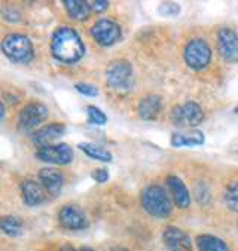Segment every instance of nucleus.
I'll return each instance as SVG.
<instances>
[{
  "label": "nucleus",
  "mask_w": 238,
  "mask_h": 251,
  "mask_svg": "<svg viewBox=\"0 0 238 251\" xmlns=\"http://www.w3.org/2000/svg\"><path fill=\"white\" fill-rule=\"evenodd\" d=\"M51 52L55 60L73 64L85 54V45L79 34L70 27H60L54 31L51 39Z\"/></svg>",
  "instance_id": "nucleus-1"
},
{
  "label": "nucleus",
  "mask_w": 238,
  "mask_h": 251,
  "mask_svg": "<svg viewBox=\"0 0 238 251\" xmlns=\"http://www.w3.org/2000/svg\"><path fill=\"white\" fill-rule=\"evenodd\" d=\"M141 204H143V208L154 217H167L171 214V210H173V204L168 196V192L158 184L148 186L143 190Z\"/></svg>",
  "instance_id": "nucleus-2"
},
{
  "label": "nucleus",
  "mask_w": 238,
  "mask_h": 251,
  "mask_svg": "<svg viewBox=\"0 0 238 251\" xmlns=\"http://www.w3.org/2000/svg\"><path fill=\"white\" fill-rule=\"evenodd\" d=\"M2 49L5 55L14 61V63H20V64H26L30 63L33 60V45L30 42V39L24 34H8L3 42H2Z\"/></svg>",
  "instance_id": "nucleus-3"
},
{
  "label": "nucleus",
  "mask_w": 238,
  "mask_h": 251,
  "mask_svg": "<svg viewBox=\"0 0 238 251\" xmlns=\"http://www.w3.org/2000/svg\"><path fill=\"white\" fill-rule=\"evenodd\" d=\"M183 57L190 69L201 70L207 67L212 60V49L204 39H194L186 45Z\"/></svg>",
  "instance_id": "nucleus-4"
},
{
  "label": "nucleus",
  "mask_w": 238,
  "mask_h": 251,
  "mask_svg": "<svg viewBox=\"0 0 238 251\" xmlns=\"http://www.w3.org/2000/svg\"><path fill=\"white\" fill-rule=\"evenodd\" d=\"M106 80L116 91H128L132 86L131 64L125 60L112 63L106 72Z\"/></svg>",
  "instance_id": "nucleus-5"
},
{
  "label": "nucleus",
  "mask_w": 238,
  "mask_h": 251,
  "mask_svg": "<svg viewBox=\"0 0 238 251\" xmlns=\"http://www.w3.org/2000/svg\"><path fill=\"white\" fill-rule=\"evenodd\" d=\"M37 159L48 162V164H55V165H67L73 159V150L69 144L60 143V144H50L39 147L36 152Z\"/></svg>",
  "instance_id": "nucleus-6"
},
{
  "label": "nucleus",
  "mask_w": 238,
  "mask_h": 251,
  "mask_svg": "<svg viewBox=\"0 0 238 251\" xmlns=\"http://www.w3.org/2000/svg\"><path fill=\"white\" fill-rule=\"evenodd\" d=\"M203 119L204 112L194 101H189L183 106H176L171 110V121L177 126H197L203 122Z\"/></svg>",
  "instance_id": "nucleus-7"
},
{
  "label": "nucleus",
  "mask_w": 238,
  "mask_h": 251,
  "mask_svg": "<svg viewBox=\"0 0 238 251\" xmlns=\"http://www.w3.org/2000/svg\"><path fill=\"white\" fill-rule=\"evenodd\" d=\"M48 118V109L43 104H27L18 116V128L21 132H31L40 122Z\"/></svg>",
  "instance_id": "nucleus-8"
},
{
  "label": "nucleus",
  "mask_w": 238,
  "mask_h": 251,
  "mask_svg": "<svg viewBox=\"0 0 238 251\" xmlns=\"http://www.w3.org/2000/svg\"><path fill=\"white\" fill-rule=\"evenodd\" d=\"M91 36L102 46H110L121 39V27L112 20H100L91 27Z\"/></svg>",
  "instance_id": "nucleus-9"
},
{
  "label": "nucleus",
  "mask_w": 238,
  "mask_h": 251,
  "mask_svg": "<svg viewBox=\"0 0 238 251\" xmlns=\"http://www.w3.org/2000/svg\"><path fill=\"white\" fill-rule=\"evenodd\" d=\"M217 48L220 57L228 63L238 61V34L225 27L219 30L217 34Z\"/></svg>",
  "instance_id": "nucleus-10"
},
{
  "label": "nucleus",
  "mask_w": 238,
  "mask_h": 251,
  "mask_svg": "<svg viewBox=\"0 0 238 251\" xmlns=\"http://www.w3.org/2000/svg\"><path fill=\"white\" fill-rule=\"evenodd\" d=\"M60 225L69 230H83L88 227V219L85 213L76 205H64L58 213Z\"/></svg>",
  "instance_id": "nucleus-11"
},
{
  "label": "nucleus",
  "mask_w": 238,
  "mask_h": 251,
  "mask_svg": "<svg viewBox=\"0 0 238 251\" xmlns=\"http://www.w3.org/2000/svg\"><path fill=\"white\" fill-rule=\"evenodd\" d=\"M164 242L168 251H192L190 238L174 226H168L164 230Z\"/></svg>",
  "instance_id": "nucleus-12"
},
{
  "label": "nucleus",
  "mask_w": 238,
  "mask_h": 251,
  "mask_svg": "<svg viewBox=\"0 0 238 251\" xmlns=\"http://www.w3.org/2000/svg\"><path fill=\"white\" fill-rule=\"evenodd\" d=\"M167 187L170 195L173 196L174 204L179 208H187L190 205V193L187 190V187L185 186V183L176 177V176H168L167 177Z\"/></svg>",
  "instance_id": "nucleus-13"
},
{
  "label": "nucleus",
  "mask_w": 238,
  "mask_h": 251,
  "mask_svg": "<svg viewBox=\"0 0 238 251\" xmlns=\"http://www.w3.org/2000/svg\"><path fill=\"white\" fill-rule=\"evenodd\" d=\"M64 132H66L64 124L54 122V124H50V125H45V126H42L40 129H37L33 134V143L39 144L40 147L50 146L53 141L60 138Z\"/></svg>",
  "instance_id": "nucleus-14"
},
{
  "label": "nucleus",
  "mask_w": 238,
  "mask_h": 251,
  "mask_svg": "<svg viewBox=\"0 0 238 251\" xmlns=\"http://www.w3.org/2000/svg\"><path fill=\"white\" fill-rule=\"evenodd\" d=\"M161 107H162V100L159 95H155V94H151V95H146L140 100L138 103V107H137V112H138V116L145 121H152L155 119L159 112H161Z\"/></svg>",
  "instance_id": "nucleus-15"
},
{
  "label": "nucleus",
  "mask_w": 238,
  "mask_h": 251,
  "mask_svg": "<svg viewBox=\"0 0 238 251\" xmlns=\"http://www.w3.org/2000/svg\"><path fill=\"white\" fill-rule=\"evenodd\" d=\"M39 180L51 195H58L64 184V177L55 168H43L39 173Z\"/></svg>",
  "instance_id": "nucleus-16"
},
{
  "label": "nucleus",
  "mask_w": 238,
  "mask_h": 251,
  "mask_svg": "<svg viewBox=\"0 0 238 251\" xmlns=\"http://www.w3.org/2000/svg\"><path fill=\"white\" fill-rule=\"evenodd\" d=\"M21 192H23V201L24 204L28 207H37L45 202V192L40 187L39 183L33 180H27L21 184Z\"/></svg>",
  "instance_id": "nucleus-17"
},
{
  "label": "nucleus",
  "mask_w": 238,
  "mask_h": 251,
  "mask_svg": "<svg viewBox=\"0 0 238 251\" xmlns=\"http://www.w3.org/2000/svg\"><path fill=\"white\" fill-rule=\"evenodd\" d=\"M64 6L67 14L78 21H85L91 15V6L88 2L82 0H64Z\"/></svg>",
  "instance_id": "nucleus-18"
},
{
  "label": "nucleus",
  "mask_w": 238,
  "mask_h": 251,
  "mask_svg": "<svg viewBox=\"0 0 238 251\" xmlns=\"http://www.w3.org/2000/svg\"><path fill=\"white\" fill-rule=\"evenodd\" d=\"M197 245L200 251H229V247L226 245V242L213 235L197 236Z\"/></svg>",
  "instance_id": "nucleus-19"
},
{
  "label": "nucleus",
  "mask_w": 238,
  "mask_h": 251,
  "mask_svg": "<svg viewBox=\"0 0 238 251\" xmlns=\"http://www.w3.org/2000/svg\"><path fill=\"white\" fill-rule=\"evenodd\" d=\"M204 143V134L200 131H194L190 134H179L174 132L171 135V146L183 147V146H201Z\"/></svg>",
  "instance_id": "nucleus-20"
},
{
  "label": "nucleus",
  "mask_w": 238,
  "mask_h": 251,
  "mask_svg": "<svg viewBox=\"0 0 238 251\" xmlns=\"http://www.w3.org/2000/svg\"><path fill=\"white\" fill-rule=\"evenodd\" d=\"M78 147L85 152L89 158L92 159H97V161H102V162H112L113 156L109 150L97 146V144H92V143H79Z\"/></svg>",
  "instance_id": "nucleus-21"
},
{
  "label": "nucleus",
  "mask_w": 238,
  "mask_h": 251,
  "mask_svg": "<svg viewBox=\"0 0 238 251\" xmlns=\"http://www.w3.org/2000/svg\"><path fill=\"white\" fill-rule=\"evenodd\" d=\"M0 227H2V230L8 235V236H20L23 233V222L15 217V216H5L2 217V220H0Z\"/></svg>",
  "instance_id": "nucleus-22"
},
{
  "label": "nucleus",
  "mask_w": 238,
  "mask_h": 251,
  "mask_svg": "<svg viewBox=\"0 0 238 251\" xmlns=\"http://www.w3.org/2000/svg\"><path fill=\"white\" fill-rule=\"evenodd\" d=\"M225 204L226 207L234 211V213H238V181H232L226 192H225Z\"/></svg>",
  "instance_id": "nucleus-23"
},
{
  "label": "nucleus",
  "mask_w": 238,
  "mask_h": 251,
  "mask_svg": "<svg viewBox=\"0 0 238 251\" xmlns=\"http://www.w3.org/2000/svg\"><path fill=\"white\" fill-rule=\"evenodd\" d=\"M88 112V121L91 124H95V125H105L107 122V116L99 109V107H95V106H88L86 109Z\"/></svg>",
  "instance_id": "nucleus-24"
},
{
  "label": "nucleus",
  "mask_w": 238,
  "mask_h": 251,
  "mask_svg": "<svg viewBox=\"0 0 238 251\" xmlns=\"http://www.w3.org/2000/svg\"><path fill=\"white\" fill-rule=\"evenodd\" d=\"M180 6L177 3H162L159 8H158V12L162 15V17H177L180 14Z\"/></svg>",
  "instance_id": "nucleus-25"
},
{
  "label": "nucleus",
  "mask_w": 238,
  "mask_h": 251,
  "mask_svg": "<svg viewBox=\"0 0 238 251\" xmlns=\"http://www.w3.org/2000/svg\"><path fill=\"white\" fill-rule=\"evenodd\" d=\"M76 91L83 94V95H88V97H95L99 94V89L95 88L94 85H89V83H76L75 85Z\"/></svg>",
  "instance_id": "nucleus-26"
},
{
  "label": "nucleus",
  "mask_w": 238,
  "mask_h": 251,
  "mask_svg": "<svg viewBox=\"0 0 238 251\" xmlns=\"http://www.w3.org/2000/svg\"><path fill=\"white\" fill-rule=\"evenodd\" d=\"M92 178L97 181V183H106L109 180V171L106 168H99V170H94L92 173Z\"/></svg>",
  "instance_id": "nucleus-27"
},
{
  "label": "nucleus",
  "mask_w": 238,
  "mask_h": 251,
  "mask_svg": "<svg viewBox=\"0 0 238 251\" xmlns=\"http://www.w3.org/2000/svg\"><path fill=\"white\" fill-rule=\"evenodd\" d=\"M89 6H91V11L94 12H102L109 8V2H106V0H95V2L89 3Z\"/></svg>",
  "instance_id": "nucleus-28"
},
{
  "label": "nucleus",
  "mask_w": 238,
  "mask_h": 251,
  "mask_svg": "<svg viewBox=\"0 0 238 251\" xmlns=\"http://www.w3.org/2000/svg\"><path fill=\"white\" fill-rule=\"evenodd\" d=\"M60 251H82V248H80V250H76V248H73V247H63Z\"/></svg>",
  "instance_id": "nucleus-29"
},
{
  "label": "nucleus",
  "mask_w": 238,
  "mask_h": 251,
  "mask_svg": "<svg viewBox=\"0 0 238 251\" xmlns=\"http://www.w3.org/2000/svg\"><path fill=\"white\" fill-rule=\"evenodd\" d=\"M82 251H94V250H91V248H86V247H85V248H82Z\"/></svg>",
  "instance_id": "nucleus-30"
},
{
  "label": "nucleus",
  "mask_w": 238,
  "mask_h": 251,
  "mask_svg": "<svg viewBox=\"0 0 238 251\" xmlns=\"http://www.w3.org/2000/svg\"><path fill=\"white\" fill-rule=\"evenodd\" d=\"M112 251H127V250H122V248H115V250H112Z\"/></svg>",
  "instance_id": "nucleus-31"
},
{
  "label": "nucleus",
  "mask_w": 238,
  "mask_h": 251,
  "mask_svg": "<svg viewBox=\"0 0 238 251\" xmlns=\"http://www.w3.org/2000/svg\"><path fill=\"white\" fill-rule=\"evenodd\" d=\"M234 112H235V113H237V115H238V106H237V107H235V109H234Z\"/></svg>",
  "instance_id": "nucleus-32"
}]
</instances>
